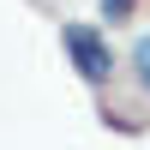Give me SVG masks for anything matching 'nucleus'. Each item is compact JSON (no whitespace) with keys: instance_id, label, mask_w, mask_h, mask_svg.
<instances>
[{"instance_id":"obj_1","label":"nucleus","mask_w":150,"mask_h":150,"mask_svg":"<svg viewBox=\"0 0 150 150\" xmlns=\"http://www.w3.org/2000/svg\"><path fill=\"white\" fill-rule=\"evenodd\" d=\"M60 48H66V66L78 72L90 90H102V84L114 78V48H108V36L96 30V24H60Z\"/></svg>"},{"instance_id":"obj_2","label":"nucleus","mask_w":150,"mask_h":150,"mask_svg":"<svg viewBox=\"0 0 150 150\" xmlns=\"http://www.w3.org/2000/svg\"><path fill=\"white\" fill-rule=\"evenodd\" d=\"M132 72H138V84L150 90V36H138V42H132Z\"/></svg>"},{"instance_id":"obj_3","label":"nucleus","mask_w":150,"mask_h":150,"mask_svg":"<svg viewBox=\"0 0 150 150\" xmlns=\"http://www.w3.org/2000/svg\"><path fill=\"white\" fill-rule=\"evenodd\" d=\"M132 6H138V0H102V18H108V24H126Z\"/></svg>"}]
</instances>
